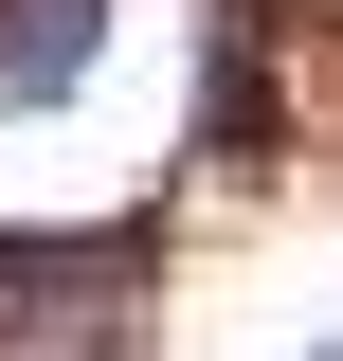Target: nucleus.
Here are the masks:
<instances>
[{
  "instance_id": "obj_1",
  "label": "nucleus",
  "mask_w": 343,
  "mask_h": 361,
  "mask_svg": "<svg viewBox=\"0 0 343 361\" xmlns=\"http://www.w3.org/2000/svg\"><path fill=\"white\" fill-rule=\"evenodd\" d=\"M109 18L127 0H0V127H54L109 90Z\"/></svg>"
}]
</instances>
